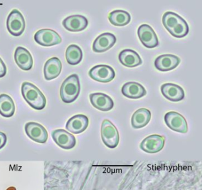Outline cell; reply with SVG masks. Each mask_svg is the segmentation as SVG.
Segmentation results:
<instances>
[{
	"instance_id": "1",
	"label": "cell",
	"mask_w": 202,
	"mask_h": 190,
	"mask_svg": "<svg viewBox=\"0 0 202 190\" xmlns=\"http://www.w3.org/2000/svg\"><path fill=\"white\" fill-rule=\"evenodd\" d=\"M21 90L23 98L32 108L42 110L45 108L46 98L35 85L29 82H24L21 85Z\"/></svg>"
},
{
	"instance_id": "2",
	"label": "cell",
	"mask_w": 202,
	"mask_h": 190,
	"mask_svg": "<svg viewBox=\"0 0 202 190\" xmlns=\"http://www.w3.org/2000/svg\"><path fill=\"white\" fill-rule=\"evenodd\" d=\"M80 89L78 76L73 74L68 76L63 81L60 87V95L62 101L66 104L74 102L79 96Z\"/></svg>"
},
{
	"instance_id": "3",
	"label": "cell",
	"mask_w": 202,
	"mask_h": 190,
	"mask_svg": "<svg viewBox=\"0 0 202 190\" xmlns=\"http://www.w3.org/2000/svg\"><path fill=\"white\" fill-rule=\"evenodd\" d=\"M101 136L106 146L110 149L117 147L119 143V134L115 125L109 119H104L101 126Z\"/></svg>"
},
{
	"instance_id": "4",
	"label": "cell",
	"mask_w": 202,
	"mask_h": 190,
	"mask_svg": "<svg viewBox=\"0 0 202 190\" xmlns=\"http://www.w3.org/2000/svg\"><path fill=\"white\" fill-rule=\"evenodd\" d=\"M26 23L22 14L17 9L13 10L7 19V27L9 32L14 36H19L23 34Z\"/></svg>"
},
{
	"instance_id": "5",
	"label": "cell",
	"mask_w": 202,
	"mask_h": 190,
	"mask_svg": "<svg viewBox=\"0 0 202 190\" xmlns=\"http://www.w3.org/2000/svg\"><path fill=\"white\" fill-rule=\"evenodd\" d=\"M164 121L168 128L176 132L184 134L188 131L186 119L177 112L170 111L166 113L164 115Z\"/></svg>"
},
{
	"instance_id": "6",
	"label": "cell",
	"mask_w": 202,
	"mask_h": 190,
	"mask_svg": "<svg viewBox=\"0 0 202 190\" xmlns=\"http://www.w3.org/2000/svg\"><path fill=\"white\" fill-rule=\"evenodd\" d=\"M34 39L36 43L43 46H52L62 42V38L56 31L49 29L38 30L34 36Z\"/></svg>"
},
{
	"instance_id": "7",
	"label": "cell",
	"mask_w": 202,
	"mask_h": 190,
	"mask_svg": "<svg viewBox=\"0 0 202 190\" xmlns=\"http://www.w3.org/2000/svg\"><path fill=\"white\" fill-rule=\"evenodd\" d=\"M27 136L32 140L39 143H45L48 139V133L45 128L41 124L29 122L24 126Z\"/></svg>"
},
{
	"instance_id": "8",
	"label": "cell",
	"mask_w": 202,
	"mask_h": 190,
	"mask_svg": "<svg viewBox=\"0 0 202 190\" xmlns=\"http://www.w3.org/2000/svg\"><path fill=\"white\" fill-rule=\"evenodd\" d=\"M138 35L140 41L146 48H154L159 45L158 39L155 31L147 24H142L138 27Z\"/></svg>"
},
{
	"instance_id": "9",
	"label": "cell",
	"mask_w": 202,
	"mask_h": 190,
	"mask_svg": "<svg viewBox=\"0 0 202 190\" xmlns=\"http://www.w3.org/2000/svg\"><path fill=\"white\" fill-rule=\"evenodd\" d=\"M88 74L92 79L101 83L110 82L115 77L114 69L107 65L95 66L91 69Z\"/></svg>"
},
{
	"instance_id": "10",
	"label": "cell",
	"mask_w": 202,
	"mask_h": 190,
	"mask_svg": "<svg viewBox=\"0 0 202 190\" xmlns=\"http://www.w3.org/2000/svg\"><path fill=\"white\" fill-rule=\"evenodd\" d=\"M164 145V137L158 134H152L145 138L141 143L139 147L144 152L154 154L162 150Z\"/></svg>"
},
{
	"instance_id": "11",
	"label": "cell",
	"mask_w": 202,
	"mask_h": 190,
	"mask_svg": "<svg viewBox=\"0 0 202 190\" xmlns=\"http://www.w3.org/2000/svg\"><path fill=\"white\" fill-rule=\"evenodd\" d=\"M52 137L55 143L63 149L70 150L76 145L75 137L65 130L58 129L53 131Z\"/></svg>"
},
{
	"instance_id": "12",
	"label": "cell",
	"mask_w": 202,
	"mask_h": 190,
	"mask_svg": "<svg viewBox=\"0 0 202 190\" xmlns=\"http://www.w3.org/2000/svg\"><path fill=\"white\" fill-rule=\"evenodd\" d=\"M180 58L176 55L164 54L155 59L154 66L160 71H168L176 69L180 64Z\"/></svg>"
},
{
	"instance_id": "13",
	"label": "cell",
	"mask_w": 202,
	"mask_h": 190,
	"mask_svg": "<svg viewBox=\"0 0 202 190\" xmlns=\"http://www.w3.org/2000/svg\"><path fill=\"white\" fill-rule=\"evenodd\" d=\"M161 91L166 99L172 102H179L184 99L185 93L180 86L173 83H165L161 87Z\"/></svg>"
},
{
	"instance_id": "14",
	"label": "cell",
	"mask_w": 202,
	"mask_h": 190,
	"mask_svg": "<svg viewBox=\"0 0 202 190\" xmlns=\"http://www.w3.org/2000/svg\"><path fill=\"white\" fill-rule=\"evenodd\" d=\"M90 100L91 105L100 111L107 112L112 110L114 107L113 99L108 95L103 93H91Z\"/></svg>"
},
{
	"instance_id": "15",
	"label": "cell",
	"mask_w": 202,
	"mask_h": 190,
	"mask_svg": "<svg viewBox=\"0 0 202 190\" xmlns=\"http://www.w3.org/2000/svg\"><path fill=\"white\" fill-rule=\"evenodd\" d=\"M89 119L86 115L78 114L68 119L66 124V129L68 131L78 134L84 132L88 126Z\"/></svg>"
},
{
	"instance_id": "16",
	"label": "cell",
	"mask_w": 202,
	"mask_h": 190,
	"mask_svg": "<svg viewBox=\"0 0 202 190\" xmlns=\"http://www.w3.org/2000/svg\"><path fill=\"white\" fill-rule=\"evenodd\" d=\"M116 42V36L113 34L106 32L96 38L92 44V50L97 53L104 52L112 48Z\"/></svg>"
},
{
	"instance_id": "17",
	"label": "cell",
	"mask_w": 202,
	"mask_h": 190,
	"mask_svg": "<svg viewBox=\"0 0 202 190\" xmlns=\"http://www.w3.org/2000/svg\"><path fill=\"white\" fill-rule=\"evenodd\" d=\"M121 91L123 96L132 99H140L147 94L145 88L140 83L134 81H130L124 84Z\"/></svg>"
},
{
	"instance_id": "18",
	"label": "cell",
	"mask_w": 202,
	"mask_h": 190,
	"mask_svg": "<svg viewBox=\"0 0 202 190\" xmlns=\"http://www.w3.org/2000/svg\"><path fill=\"white\" fill-rule=\"evenodd\" d=\"M88 21L87 18L82 15H72L65 18L62 21L63 27L70 31H80L87 28Z\"/></svg>"
},
{
	"instance_id": "19",
	"label": "cell",
	"mask_w": 202,
	"mask_h": 190,
	"mask_svg": "<svg viewBox=\"0 0 202 190\" xmlns=\"http://www.w3.org/2000/svg\"><path fill=\"white\" fill-rule=\"evenodd\" d=\"M14 59L17 66L23 70H30L33 64V60L31 54L26 48L18 46L14 52Z\"/></svg>"
},
{
	"instance_id": "20",
	"label": "cell",
	"mask_w": 202,
	"mask_h": 190,
	"mask_svg": "<svg viewBox=\"0 0 202 190\" xmlns=\"http://www.w3.org/2000/svg\"><path fill=\"white\" fill-rule=\"evenodd\" d=\"M121 64L127 67H135L142 64V60L139 55L132 49H126L122 51L119 55Z\"/></svg>"
},
{
	"instance_id": "21",
	"label": "cell",
	"mask_w": 202,
	"mask_h": 190,
	"mask_svg": "<svg viewBox=\"0 0 202 190\" xmlns=\"http://www.w3.org/2000/svg\"><path fill=\"white\" fill-rule=\"evenodd\" d=\"M62 70V63L58 57L48 59L45 64L43 72L46 80H51L59 76Z\"/></svg>"
},
{
	"instance_id": "22",
	"label": "cell",
	"mask_w": 202,
	"mask_h": 190,
	"mask_svg": "<svg viewBox=\"0 0 202 190\" xmlns=\"http://www.w3.org/2000/svg\"><path fill=\"white\" fill-rule=\"evenodd\" d=\"M151 118V111L146 108H141L133 113L131 118V124L134 129H139L145 126Z\"/></svg>"
},
{
	"instance_id": "23",
	"label": "cell",
	"mask_w": 202,
	"mask_h": 190,
	"mask_svg": "<svg viewBox=\"0 0 202 190\" xmlns=\"http://www.w3.org/2000/svg\"><path fill=\"white\" fill-rule=\"evenodd\" d=\"M16 107L13 99L6 94H0V114L4 117L10 118L15 113Z\"/></svg>"
},
{
	"instance_id": "24",
	"label": "cell",
	"mask_w": 202,
	"mask_h": 190,
	"mask_svg": "<svg viewBox=\"0 0 202 190\" xmlns=\"http://www.w3.org/2000/svg\"><path fill=\"white\" fill-rule=\"evenodd\" d=\"M109 20L115 26H124L130 23L131 16L129 13L124 10H116L109 14Z\"/></svg>"
},
{
	"instance_id": "25",
	"label": "cell",
	"mask_w": 202,
	"mask_h": 190,
	"mask_svg": "<svg viewBox=\"0 0 202 190\" xmlns=\"http://www.w3.org/2000/svg\"><path fill=\"white\" fill-rule=\"evenodd\" d=\"M66 59L70 65L78 64L81 61L83 56L82 49L77 45H71L66 50Z\"/></svg>"
},
{
	"instance_id": "26",
	"label": "cell",
	"mask_w": 202,
	"mask_h": 190,
	"mask_svg": "<svg viewBox=\"0 0 202 190\" xmlns=\"http://www.w3.org/2000/svg\"><path fill=\"white\" fill-rule=\"evenodd\" d=\"M181 18L179 14L174 12L167 11L162 16V23L165 28L170 31L180 21Z\"/></svg>"
},
{
	"instance_id": "27",
	"label": "cell",
	"mask_w": 202,
	"mask_h": 190,
	"mask_svg": "<svg viewBox=\"0 0 202 190\" xmlns=\"http://www.w3.org/2000/svg\"><path fill=\"white\" fill-rule=\"evenodd\" d=\"M189 32V27L187 21L181 18L180 21L171 29L169 33L174 37L181 38L186 36Z\"/></svg>"
},
{
	"instance_id": "28",
	"label": "cell",
	"mask_w": 202,
	"mask_h": 190,
	"mask_svg": "<svg viewBox=\"0 0 202 190\" xmlns=\"http://www.w3.org/2000/svg\"><path fill=\"white\" fill-rule=\"evenodd\" d=\"M7 67L5 63L3 62L2 59L0 58V78L3 77L6 75Z\"/></svg>"
},
{
	"instance_id": "29",
	"label": "cell",
	"mask_w": 202,
	"mask_h": 190,
	"mask_svg": "<svg viewBox=\"0 0 202 190\" xmlns=\"http://www.w3.org/2000/svg\"><path fill=\"white\" fill-rule=\"evenodd\" d=\"M7 141V138L6 134L0 131V149L3 148Z\"/></svg>"
},
{
	"instance_id": "30",
	"label": "cell",
	"mask_w": 202,
	"mask_h": 190,
	"mask_svg": "<svg viewBox=\"0 0 202 190\" xmlns=\"http://www.w3.org/2000/svg\"><path fill=\"white\" fill-rule=\"evenodd\" d=\"M6 190H17V189L14 186H10V187H9Z\"/></svg>"
}]
</instances>
